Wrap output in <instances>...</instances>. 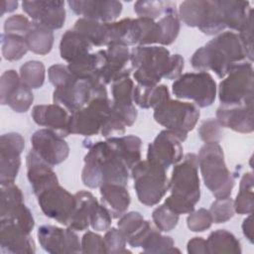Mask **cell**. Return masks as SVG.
<instances>
[{"label": "cell", "mask_w": 254, "mask_h": 254, "mask_svg": "<svg viewBox=\"0 0 254 254\" xmlns=\"http://www.w3.org/2000/svg\"><path fill=\"white\" fill-rule=\"evenodd\" d=\"M31 23L32 22L23 15H12L8 17L4 22V33L21 35L24 37L28 32Z\"/></svg>", "instance_id": "cell-50"}, {"label": "cell", "mask_w": 254, "mask_h": 254, "mask_svg": "<svg viewBox=\"0 0 254 254\" xmlns=\"http://www.w3.org/2000/svg\"><path fill=\"white\" fill-rule=\"evenodd\" d=\"M140 247L144 253H180V250L175 247L173 238L163 235L157 227L152 225L143 236Z\"/></svg>", "instance_id": "cell-34"}, {"label": "cell", "mask_w": 254, "mask_h": 254, "mask_svg": "<svg viewBox=\"0 0 254 254\" xmlns=\"http://www.w3.org/2000/svg\"><path fill=\"white\" fill-rule=\"evenodd\" d=\"M2 56L9 62L19 61L29 51L25 38L21 35L2 33L1 35Z\"/></svg>", "instance_id": "cell-40"}, {"label": "cell", "mask_w": 254, "mask_h": 254, "mask_svg": "<svg viewBox=\"0 0 254 254\" xmlns=\"http://www.w3.org/2000/svg\"><path fill=\"white\" fill-rule=\"evenodd\" d=\"M224 25L230 30L239 32L253 15V9L248 1H219Z\"/></svg>", "instance_id": "cell-31"}, {"label": "cell", "mask_w": 254, "mask_h": 254, "mask_svg": "<svg viewBox=\"0 0 254 254\" xmlns=\"http://www.w3.org/2000/svg\"><path fill=\"white\" fill-rule=\"evenodd\" d=\"M88 149L84 156L81 181L90 189L99 188L104 184L128 185L130 170L120 156L110 138L105 141H83Z\"/></svg>", "instance_id": "cell-1"}, {"label": "cell", "mask_w": 254, "mask_h": 254, "mask_svg": "<svg viewBox=\"0 0 254 254\" xmlns=\"http://www.w3.org/2000/svg\"><path fill=\"white\" fill-rule=\"evenodd\" d=\"M182 141L169 130H162L148 145L147 159L168 170L172 165L178 164L184 157Z\"/></svg>", "instance_id": "cell-18"}, {"label": "cell", "mask_w": 254, "mask_h": 254, "mask_svg": "<svg viewBox=\"0 0 254 254\" xmlns=\"http://www.w3.org/2000/svg\"><path fill=\"white\" fill-rule=\"evenodd\" d=\"M24 38L29 51L41 56H45L52 51L55 40L52 30L33 21Z\"/></svg>", "instance_id": "cell-33"}, {"label": "cell", "mask_w": 254, "mask_h": 254, "mask_svg": "<svg viewBox=\"0 0 254 254\" xmlns=\"http://www.w3.org/2000/svg\"><path fill=\"white\" fill-rule=\"evenodd\" d=\"M170 99V91L165 84L145 86L137 84L133 90V101L141 108H156Z\"/></svg>", "instance_id": "cell-32"}, {"label": "cell", "mask_w": 254, "mask_h": 254, "mask_svg": "<svg viewBox=\"0 0 254 254\" xmlns=\"http://www.w3.org/2000/svg\"><path fill=\"white\" fill-rule=\"evenodd\" d=\"M130 64L137 84L154 86L159 84L162 78L180 77L185 61L181 55H171L164 47L137 46L131 51Z\"/></svg>", "instance_id": "cell-2"}, {"label": "cell", "mask_w": 254, "mask_h": 254, "mask_svg": "<svg viewBox=\"0 0 254 254\" xmlns=\"http://www.w3.org/2000/svg\"><path fill=\"white\" fill-rule=\"evenodd\" d=\"M197 160L203 183L214 197L230 196L234 178L227 169L219 143H205L199 149Z\"/></svg>", "instance_id": "cell-5"}, {"label": "cell", "mask_w": 254, "mask_h": 254, "mask_svg": "<svg viewBox=\"0 0 254 254\" xmlns=\"http://www.w3.org/2000/svg\"><path fill=\"white\" fill-rule=\"evenodd\" d=\"M69 117L68 111L56 103L35 105L32 109V118L36 124L53 130L63 138L70 134Z\"/></svg>", "instance_id": "cell-25"}, {"label": "cell", "mask_w": 254, "mask_h": 254, "mask_svg": "<svg viewBox=\"0 0 254 254\" xmlns=\"http://www.w3.org/2000/svg\"><path fill=\"white\" fill-rule=\"evenodd\" d=\"M25 140L19 133L10 132L0 138V185L15 183L21 167Z\"/></svg>", "instance_id": "cell-15"}, {"label": "cell", "mask_w": 254, "mask_h": 254, "mask_svg": "<svg viewBox=\"0 0 254 254\" xmlns=\"http://www.w3.org/2000/svg\"><path fill=\"white\" fill-rule=\"evenodd\" d=\"M69 8L82 18L101 23L114 22L122 12V3L115 0H69Z\"/></svg>", "instance_id": "cell-21"}, {"label": "cell", "mask_w": 254, "mask_h": 254, "mask_svg": "<svg viewBox=\"0 0 254 254\" xmlns=\"http://www.w3.org/2000/svg\"><path fill=\"white\" fill-rule=\"evenodd\" d=\"M22 9L33 22L52 31L61 29L65 21L64 1H23Z\"/></svg>", "instance_id": "cell-19"}, {"label": "cell", "mask_w": 254, "mask_h": 254, "mask_svg": "<svg viewBox=\"0 0 254 254\" xmlns=\"http://www.w3.org/2000/svg\"><path fill=\"white\" fill-rule=\"evenodd\" d=\"M0 248L3 254H33L36 252L31 232L17 224L4 221H0Z\"/></svg>", "instance_id": "cell-23"}, {"label": "cell", "mask_w": 254, "mask_h": 254, "mask_svg": "<svg viewBox=\"0 0 254 254\" xmlns=\"http://www.w3.org/2000/svg\"><path fill=\"white\" fill-rule=\"evenodd\" d=\"M41 247L48 253H79L81 246L74 230L54 225H42L37 232Z\"/></svg>", "instance_id": "cell-17"}, {"label": "cell", "mask_w": 254, "mask_h": 254, "mask_svg": "<svg viewBox=\"0 0 254 254\" xmlns=\"http://www.w3.org/2000/svg\"><path fill=\"white\" fill-rule=\"evenodd\" d=\"M110 139L131 171V169L141 161V139L135 135L110 137Z\"/></svg>", "instance_id": "cell-35"}, {"label": "cell", "mask_w": 254, "mask_h": 254, "mask_svg": "<svg viewBox=\"0 0 254 254\" xmlns=\"http://www.w3.org/2000/svg\"><path fill=\"white\" fill-rule=\"evenodd\" d=\"M173 4L170 1H137L134 4V11L139 17L156 20L161 18Z\"/></svg>", "instance_id": "cell-43"}, {"label": "cell", "mask_w": 254, "mask_h": 254, "mask_svg": "<svg viewBox=\"0 0 254 254\" xmlns=\"http://www.w3.org/2000/svg\"><path fill=\"white\" fill-rule=\"evenodd\" d=\"M101 203L108 209L112 218L121 217L128 209L131 196L126 186L104 184L99 187Z\"/></svg>", "instance_id": "cell-28"}, {"label": "cell", "mask_w": 254, "mask_h": 254, "mask_svg": "<svg viewBox=\"0 0 254 254\" xmlns=\"http://www.w3.org/2000/svg\"><path fill=\"white\" fill-rule=\"evenodd\" d=\"M245 60L246 55L238 35L229 31L218 34L197 49L191 56L190 64L199 71L212 70L219 78H223L235 64Z\"/></svg>", "instance_id": "cell-3"}, {"label": "cell", "mask_w": 254, "mask_h": 254, "mask_svg": "<svg viewBox=\"0 0 254 254\" xmlns=\"http://www.w3.org/2000/svg\"><path fill=\"white\" fill-rule=\"evenodd\" d=\"M150 221L145 220L143 215L138 211L125 212L117 222V226L120 231L126 237L127 243L134 239L143 231V229L149 224Z\"/></svg>", "instance_id": "cell-41"}, {"label": "cell", "mask_w": 254, "mask_h": 254, "mask_svg": "<svg viewBox=\"0 0 254 254\" xmlns=\"http://www.w3.org/2000/svg\"><path fill=\"white\" fill-rule=\"evenodd\" d=\"M171 194L165 199V205L177 214L190 213L200 198L198 160L189 153L175 165L169 181Z\"/></svg>", "instance_id": "cell-4"}, {"label": "cell", "mask_w": 254, "mask_h": 254, "mask_svg": "<svg viewBox=\"0 0 254 254\" xmlns=\"http://www.w3.org/2000/svg\"><path fill=\"white\" fill-rule=\"evenodd\" d=\"M104 64L98 72L99 79L103 84H111L120 78L130 76L133 69L131 64L129 65L131 52L128 47L110 45L104 50Z\"/></svg>", "instance_id": "cell-20"}, {"label": "cell", "mask_w": 254, "mask_h": 254, "mask_svg": "<svg viewBox=\"0 0 254 254\" xmlns=\"http://www.w3.org/2000/svg\"><path fill=\"white\" fill-rule=\"evenodd\" d=\"M80 246L81 253H106L103 237L92 231H87L83 234Z\"/></svg>", "instance_id": "cell-49"}, {"label": "cell", "mask_w": 254, "mask_h": 254, "mask_svg": "<svg viewBox=\"0 0 254 254\" xmlns=\"http://www.w3.org/2000/svg\"><path fill=\"white\" fill-rule=\"evenodd\" d=\"M34 101L32 89L27 86L14 69L5 70L0 78V102L18 113L30 109Z\"/></svg>", "instance_id": "cell-14"}, {"label": "cell", "mask_w": 254, "mask_h": 254, "mask_svg": "<svg viewBox=\"0 0 254 254\" xmlns=\"http://www.w3.org/2000/svg\"><path fill=\"white\" fill-rule=\"evenodd\" d=\"M26 166L27 178L36 196L59 185V179L53 167L46 163L33 150H31L26 157Z\"/></svg>", "instance_id": "cell-24"}, {"label": "cell", "mask_w": 254, "mask_h": 254, "mask_svg": "<svg viewBox=\"0 0 254 254\" xmlns=\"http://www.w3.org/2000/svg\"><path fill=\"white\" fill-rule=\"evenodd\" d=\"M252 27H253V16L249 18L245 26L239 31L238 38L244 49L246 59L248 62H253V37H252Z\"/></svg>", "instance_id": "cell-52"}, {"label": "cell", "mask_w": 254, "mask_h": 254, "mask_svg": "<svg viewBox=\"0 0 254 254\" xmlns=\"http://www.w3.org/2000/svg\"><path fill=\"white\" fill-rule=\"evenodd\" d=\"M91 43L73 29L67 30L62 36L60 43L61 58L67 64L73 63L91 53Z\"/></svg>", "instance_id": "cell-29"}, {"label": "cell", "mask_w": 254, "mask_h": 254, "mask_svg": "<svg viewBox=\"0 0 254 254\" xmlns=\"http://www.w3.org/2000/svg\"><path fill=\"white\" fill-rule=\"evenodd\" d=\"M160 32H161V43L160 45L163 46H169L173 44L181 29V20L179 17V13L176 10V4L174 3L167 11L166 13L159 18V21H157Z\"/></svg>", "instance_id": "cell-38"}, {"label": "cell", "mask_w": 254, "mask_h": 254, "mask_svg": "<svg viewBox=\"0 0 254 254\" xmlns=\"http://www.w3.org/2000/svg\"><path fill=\"white\" fill-rule=\"evenodd\" d=\"M178 13L184 24L196 27L205 35H218L226 29L219 1H184Z\"/></svg>", "instance_id": "cell-10"}, {"label": "cell", "mask_w": 254, "mask_h": 254, "mask_svg": "<svg viewBox=\"0 0 254 254\" xmlns=\"http://www.w3.org/2000/svg\"><path fill=\"white\" fill-rule=\"evenodd\" d=\"M74 196L75 207L67 227L74 231H83L90 226L91 215L98 200L90 191L86 190H79L74 193Z\"/></svg>", "instance_id": "cell-30"}, {"label": "cell", "mask_w": 254, "mask_h": 254, "mask_svg": "<svg viewBox=\"0 0 254 254\" xmlns=\"http://www.w3.org/2000/svg\"><path fill=\"white\" fill-rule=\"evenodd\" d=\"M179 214L172 211L165 203L157 206L152 213V219L155 226L162 232L173 230L179 222Z\"/></svg>", "instance_id": "cell-44"}, {"label": "cell", "mask_w": 254, "mask_h": 254, "mask_svg": "<svg viewBox=\"0 0 254 254\" xmlns=\"http://www.w3.org/2000/svg\"><path fill=\"white\" fill-rule=\"evenodd\" d=\"M223 135L222 126L216 118L204 120L198 128V136L204 143H219Z\"/></svg>", "instance_id": "cell-48"}, {"label": "cell", "mask_w": 254, "mask_h": 254, "mask_svg": "<svg viewBox=\"0 0 254 254\" xmlns=\"http://www.w3.org/2000/svg\"><path fill=\"white\" fill-rule=\"evenodd\" d=\"M110 112L111 100L108 96L95 97L84 107L70 113L69 133L82 136L99 134Z\"/></svg>", "instance_id": "cell-12"}, {"label": "cell", "mask_w": 254, "mask_h": 254, "mask_svg": "<svg viewBox=\"0 0 254 254\" xmlns=\"http://www.w3.org/2000/svg\"><path fill=\"white\" fill-rule=\"evenodd\" d=\"M242 232L244 236L250 243H253V223H252V215L248 214V216L243 220L242 223Z\"/></svg>", "instance_id": "cell-55"}, {"label": "cell", "mask_w": 254, "mask_h": 254, "mask_svg": "<svg viewBox=\"0 0 254 254\" xmlns=\"http://www.w3.org/2000/svg\"><path fill=\"white\" fill-rule=\"evenodd\" d=\"M253 88L252 63L243 61L235 64L218 86V98L221 106L253 104Z\"/></svg>", "instance_id": "cell-8"}, {"label": "cell", "mask_w": 254, "mask_h": 254, "mask_svg": "<svg viewBox=\"0 0 254 254\" xmlns=\"http://www.w3.org/2000/svg\"><path fill=\"white\" fill-rule=\"evenodd\" d=\"M208 210L214 223H224L231 219L235 213L233 199L231 196L216 198Z\"/></svg>", "instance_id": "cell-45"}, {"label": "cell", "mask_w": 254, "mask_h": 254, "mask_svg": "<svg viewBox=\"0 0 254 254\" xmlns=\"http://www.w3.org/2000/svg\"><path fill=\"white\" fill-rule=\"evenodd\" d=\"M99 96H108L105 84L100 80L77 77L71 72L63 84L55 87L53 101L73 113Z\"/></svg>", "instance_id": "cell-7"}, {"label": "cell", "mask_w": 254, "mask_h": 254, "mask_svg": "<svg viewBox=\"0 0 254 254\" xmlns=\"http://www.w3.org/2000/svg\"><path fill=\"white\" fill-rule=\"evenodd\" d=\"M18 2L17 1H2L1 2V16H3L7 12H12L17 9Z\"/></svg>", "instance_id": "cell-56"}, {"label": "cell", "mask_w": 254, "mask_h": 254, "mask_svg": "<svg viewBox=\"0 0 254 254\" xmlns=\"http://www.w3.org/2000/svg\"><path fill=\"white\" fill-rule=\"evenodd\" d=\"M106 30V47L110 45L139 46L141 31L137 18H124L107 23Z\"/></svg>", "instance_id": "cell-27"}, {"label": "cell", "mask_w": 254, "mask_h": 254, "mask_svg": "<svg viewBox=\"0 0 254 254\" xmlns=\"http://www.w3.org/2000/svg\"><path fill=\"white\" fill-rule=\"evenodd\" d=\"M172 90L177 98L190 99L198 107L205 108L214 102L217 87L207 71H198L181 74L174 81Z\"/></svg>", "instance_id": "cell-11"}, {"label": "cell", "mask_w": 254, "mask_h": 254, "mask_svg": "<svg viewBox=\"0 0 254 254\" xmlns=\"http://www.w3.org/2000/svg\"><path fill=\"white\" fill-rule=\"evenodd\" d=\"M48 75L50 82L55 87H58L71 75V71L69 70L67 65L57 64L49 67Z\"/></svg>", "instance_id": "cell-53"}, {"label": "cell", "mask_w": 254, "mask_h": 254, "mask_svg": "<svg viewBox=\"0 0 254 254\" xmlns=\"http://www.w3.org/2000/svg\"><path fill=\"white\" fill-rule=\"evenodd\" d=\"M199 110L190 102L169 99L154 108V119L160 125L184 142L189 132L193 130L198 119Z\"/></svg>", "instance_id": "cell-9"}, {"label": "cell", "mask_w": 254, "mask_h": 254, "mask_svg": "<svg viewBox=\"0 0 254 254\" xmlns=\"http://www.w3.org/2000/svg\"><path fill=\"white\" fill-rule=\"evenodd\" d=\"M111 220L112 216L108 209L102 203H98L91 216L90 226L95 231H106L111 225Z\"/></svg>", "instance_id": "cell-51"}, {"label": "cell", "mask_w": 254, "mask_h": 254, "mask_svg": "<svg viewBox=\"0 0 254 254\" xmlns=\"http://www.w3.org/2000/svg\"><path fill=\"white\" fill-rule=\"evenodd\" d=\"M253 174L245 173L239 183V191L233 200L234 210L238 214H251L253 211Z\"/></svg>", "instance_id": "cell-39"}, {"label": "cell", "mask_w": 254, "mask_h": 254, "mask_svg": "<svg viewBox=\"0 0 254 254\" xmlns=\"http://www.w3.org/2000/svg\"><path fill=\"white\" fill-rule=\"evenodd\" d=\"M212 216L208 209L198 208L189 213L187 217L188 228L193 232H202L208 229L212 224Z\"/></svg>", "instance_id": "cell-47"}, {"label": "cell", "mask_w": 254, "mask_h": 254, "mask_svg": "<svg viewBox=\"0 0 254 254\" xmlns=\"http://www.w3.org/2000/svg\"><path fill=\"white\" fill-rule=\"evenodd\" d=\"M38 203L43 213L67 227L75 207V196L60 185L55 186L38 196Z\"/></svg>", "instance_id": "cell-13"}, {"label": "cell", "mask_w": 254, "mask_h": 254, "mask_svg": "<svg viewBox=\"0 0 254 254\" xmlns=\"http://www.w3.org/2000/svg\"><path fill=\"white\" fill-rule=\"evenodd\" d=\"M216 120L225 128L239 133H251L254 130L253 104L239 106H219L216 109Z\"/></svg>", "instance_id": "cell-26"}, {"label": "cell", "mask_w": 254, "mask_h": 254, "mask_svg": "<svg viewBox=\"0 0 254 254\" xmlns=\"http://www.w3.org/2000/svg\"><path fill=\"white\" fill-rule=\"evenodd\" d=\"M105 251L111 254H121V253H131L130 250L126 248V237L120 231L119 228L109 227L103 237Z\"/></svg>", "instance_id": "cell-46"}, {"label": "cell", "mask_w": 254, "mask_h": 254, "mask_svg": "<svg viewBox=\"0 0 254 254\" xmlns=\"http://www.w3.org/2000/svg\"><path fill=\"white\" fill-rule=\"evenodd\" d=\"M45 76L46 68L42 62L29 61L20 67V77L31 89L42 87L45 82Z\"/></svg>", "instance_id": "cell-42"}, {"label": "cell", "mask_w": 254, "mask_h": 254, "mask_svg": "<svg viewBox=\"0 0 254 254\" xmlns=\"http://www.w3.org/2000/svg\"><path fill=\"white\" fill-rule=\"evenodd\" d=\"M32 150L52 167L66 160L69 147L65 140L51 129L36 131L31 137Z\"/></svg>", "instance_id": "cell-16"}, {"label": "cell", "mask_w": 254, "mask_h": 254, "mask_svg": "<svg viewBox=\"0 0 254 254\" xmlns=\"http://www.w3.org/2000/svg\"><path fill=\"white\" fill-rule=\"evenodd\" d=\"M187 251L190 254H206V240L202 237L191 238L187 245Z\"/></svg>", "instance_id": "cell-54"}, {"label": "cell", "mask_w": 254, "mask_h": 254, "mask_svg": "<svg viewBox=\"0 0 254 254\" xmlns=\"http://www.w3.org/2000/svg\"><path fill=\"white\" fill-rule=\"evenodd\" d=\"M106 24L98 21L79 18L73 25V30L83 35L93 47L106 46Z\"/></svg>", "instance_id": "cell-37"}, {"label": "cell", "mask_w": 254, "mask_h": 254, "mask_svg": "<svg viewBox=\"0 0 254 254\" xmlns=\"http://www.w3.org/2000/svg\"><path fill=\"white\" fill-rule=\"evenodd\" d=\"M207 253H241L240 241L225 229L212 231L206 239Z\"/></svg>", "instance_id": "cell-36"}, {"label": "cell", "mask_w": 254, "mask_h": 254, "mask_svg": "<svg viewBox=\"0 0 254 254\" xmlns=\"http://www.w3.org/2000/svg\"><path fill=\"white\" fill-rule=\"evenodd\" d=\"M130 173L137 197L147 206L158 204L169 190L167 170L157 164L141 160L131 169Z\"/></svg>", "instance_id": "cell-6"}, {"label": "cell", "mask_w": 254, "mask_h": 254, "mask_svg": "<svg viewBox=\"0 0 254 254\" xmlns=\"http://www.w3.org/2000/svg\"><path fill=\"white\" fill-rule=\"evenodd\" d=\"M134 87V82L130 76L111 83V108L126 127L132 126L137 119L138 113L133 101Z\"/></svg>", "instance_id": "cell-22"}]
</instances>
